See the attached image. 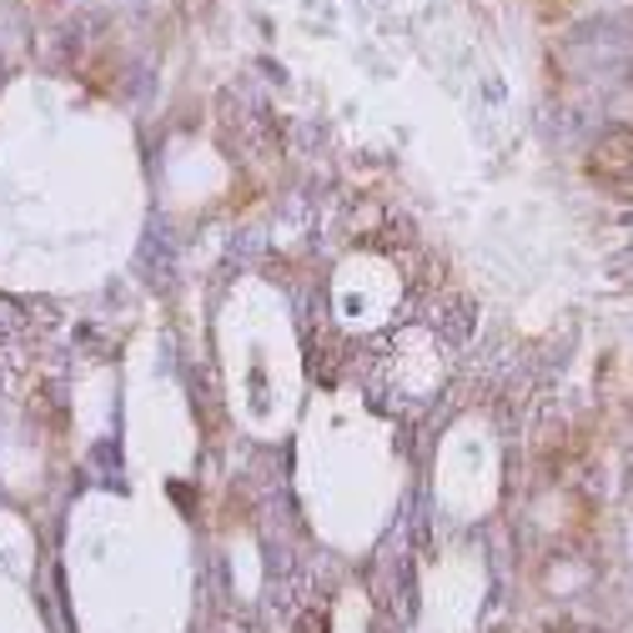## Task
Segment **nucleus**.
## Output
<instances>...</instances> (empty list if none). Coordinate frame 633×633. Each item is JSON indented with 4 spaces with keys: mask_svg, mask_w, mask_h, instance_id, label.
<instances>
[{
    "mask_svg": "<svg viewBox=\"0 0 633 633\" xmlns=\"http://www.w3.org/2000/svg\"><path fill=\"white\" fill-rule=\"evenodd\" d=\"M543 633H573V629H568V623H548Z\"/></svg>",
    "mask_w": 633,
    "mask_h": 633,
    "instance_id": "3",
    "label": "nucleus"
},
{
    "mask_svg": "<svg viewBox=\"0 0 633 633\" xmlns=\"http://www.w3.org/2000/svg\"><path fill=\"white\" fill-rule=\"evenodd\" d=\"M302 633H328V619H307Z\"/></svg>",
    "mask_w": 633,
    "mask_h": 633,
    "instance_id": "2",
    "label": "nucleus"
},
{
    "mask_svg": "<svg viewBox=\"0 0 633 633\" xmlns=\"http://www.w3.org/2000/svg\"><path fill=\"white\" fill-rule=\"evenodd\" d=\"M589 172L599 176V181L619 186V191H629V197H633V132L599 136L593 152H589Z\"/></svg>",
    "mask_w": 633,
    "mask_h": 633,
    "instance_id": "1",
    "label": "nucleus"
}]
</instances>
